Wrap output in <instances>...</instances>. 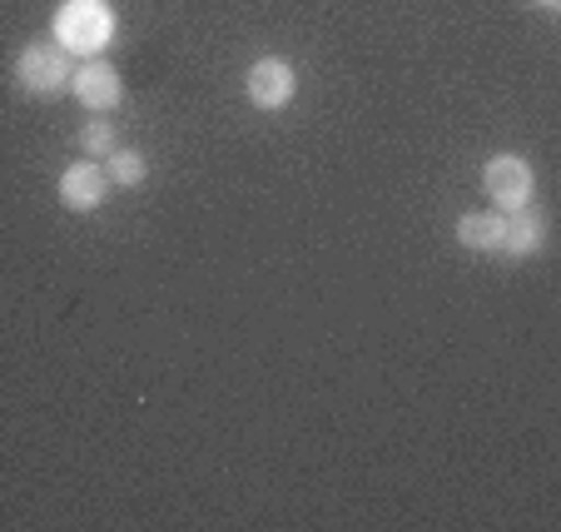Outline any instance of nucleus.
Returning a JSON list of instances; mask_svg holds the SVG:
<instances>
[{
	"label": "nucleus",
	"mask_w": 561,
	"mask_h": 532,
	"mask_svg": "<svg viewBox=\"0 0 561 532\" xmlns=\"http://www.w3.org/2000/svg\"><path fill=\"white\" fill-rule=\"evenodd\" d=\"M537 5H541V11H557V5H561V0H537Z\"/></svg>",
	"instance_id": "nucleus-11"
},
{
	"label": "nucleus",
	"mask_w": 561,
	"mask_h": 532,
	"mask_svg": "<svg viewBox=\"0 0 561 532\" xmlns=\"http://www.w3.org/2000/svg\"><path fill=\"white\" fill-rule=\"evenodd\" d=\"M80 145H85V160H105V155L119 149V135L110 120H90V125L80 129Z\"/></svg>",
	"instance_id": "nucleus-10"
},
{
	"label": "nucleus",
	"mask_w": 561,
	"mask_h": 532,
	"mask_svg": "<svg viewBox=\"0 0 561 532\" xmlns=\"http://www.w3.org/2000/svg\"><path fill=\"white\" fill-rule=\"evenodd\" d=\"M547 245V214L522 204V210H507V235H502V254L507 259H531Z\"/></svg>",
	"instance_id": "nucleus-7"
},
{
	"label": "nucleus",
	"mask_w": 561,
	"mask_h": 532,
	"mask_svg": "<svg viewBox=\"0 0 561 532\" xmlns=\"http://www.w3.org/2000/svg\"><path fill=\"white\" fill-rule=\"evenodd\" d=\"M70 95L80 100L85 110H95V115H105V110H115L119 100H125V86H119L115 65L105 60H85L80 70L70 75Z\"/></svg>",
	"instance_id": "nucleus-5"
},
{
	"label": "nucleus",
	"mask_w": 561,
	"mask_h": 532,
	"mask_svg": "<svg viewBox=\"0 0 561 532\" xmlns=\"http://www.w3.org/2000/svg\"><path fill=\"white\" fill-rule=\"evenodd\" d=\"M105 194H110V174L95 160H80L60 174V204L70 214H95L105 204Z\"/></svg>",
	"instance_id": "nucleus-6"
},
{
	"label": "nucleus",
	"mask_w": 561,
	"mask_h": 532,
	"mask_svg": "<svg viewBox=\"0 0 561 532\" xmlns=\"http://www.w3.org/2000/svg\"><path fill=\"white\" fill-rule=\"evenodd\" d=\"M55 41L70 55H100L115 41V15L105 0H65L55 15Z\"/></svg>",
	"instance_id": "nucleus-2"
},
{
	"label": "nucleus",
	"mask_w": 561,
	"mask_h": 532,
	"mask_svg": "<svg viewBox=\"0 0 561 532\" xmlns=\"http://www.w3.org/2000/svg\"><path fill=\"white\" fill-rule=\"evenodd\" d=\"M244 90H249V100H254L259 110H284L288 100L298 95V75H294V65H288V60L264 55V60L249 65Z\"/></svg>",
	"instance_id": "nucleus-4"
},
{
	"label": "nucleus",
	"mask_w": 561,
	"mask_h": 532,
	"mask_svg": "<svg viewBox=\"0 0 561 532\" xmlns=\"http://www.w3.org/2000/svg\"><path fill=\"white\" fill-rule=\"evenodd\" d=\"M70 50L60 41H31L21 55H15V86L35 100H55L70 90Z\"/></svg>",
	"instance_id": "nucleus-1"
},
{
	"label": "nucleus",
	"mask_w": 561,
	"mask_h": 532,
	"mask_svg": "<svg viewBox=\"0 0 561 532\" xmlns=\"http://www.w3.org/2000/svg\"><path fill=\"white\" fill-rule=\"evenodd\" d=\"M502 235H507V210H477L457 219V245L472 254H502Z\"/></svg>",
	"instance_id": "nucleus-8"
},
{
	"label": "nucleus",
	"mask_w": 561,
	"mask_h": 532,
	"mask_svg": "<svg viewBox=\"0 0 561 532\" xmlns=\"http://www.w3.org/2000/svg\"><path fill=\"white\" fill-rule=\"evenodd\" d=\"M482 190H488V200L497 204V210H522V204H531L537 174H531V165L522 160V155L502 149V155H492V160L482 165Z\"/></svg>",
	"instance_id": "nucleus-3"
},
{
	"label": "nucleus",
	"mask_w": 561,
	"mask_h": 532,
	"mask_svg": "<svg viewBox=\"0 0 561 532\" xmlns=\"http://www.w3.org/2000/svg\"><path fill=\"white\" fill-rule=\"evenodd\" d=\"M105 174L110 184H119V190H139V184L149 180V160L139 155V149H115V155H105Z\"/></svg>",
	"instance_id": "nucleus-9"
}]
</instances>
